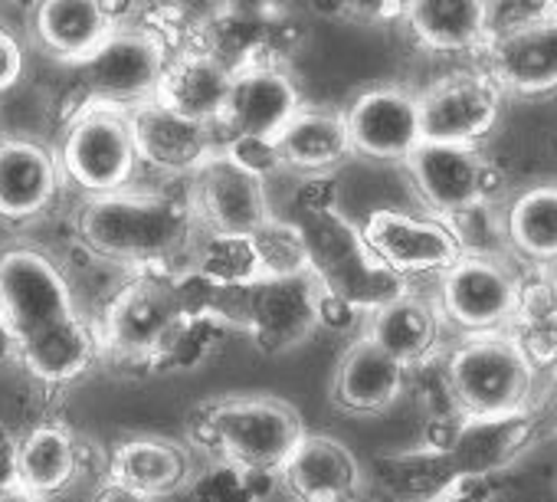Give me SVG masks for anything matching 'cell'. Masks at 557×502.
Here are the masks:
<instances>
[{"mask_svg": "<svg viewBox=\"0 0 557 502\" xmlns=\"http://www.w3.org/2000/svg\"><path fill=\"white\" fill-rule=\"evenodd\" d=\"M299 226L312 254V277L325 293L351 303L361 313H374L381 303L404 293V283L374 264L361 243V233L335 210L309 217Z\"/></svg>", "mask_w": 557, "mask_h": 502, "instance_id": "cell-8", "label": "cell"}, {"mask_svg": "<svg viewBox=\"0 0 557 502\" xmlns=\"http://www.w3.org/2000/svg\"><path fill=\"white\" fill-rule=\"evenodd\" d=\"M407 391V368L364 335L348 345L332 375V404L348 414H384Z\"/></svg>", "mask_w": 557, "mask_h": 502, "instance_id": "cell-23", "label": "cell"}, {"mask_svg": "<svg viewBox=\"0 0 557 502\" xmlns=\"http://www.w3.org/2000/svg\"><path fill=\"white\" fill-rule=\"evenodd\" d=\"M249 246L256 254V267L262 280H296L312 273V254L299 223L269 217L256 233H249Z\"/></svg>", "mask_w": 557, "mask_h": 502, "instance_id": "cell-35", "label": "cell"}, {"mask_svg": "<svg viewBox=\"0 0 557 502\" xmlns=\"http://www.w3.org/2000/svg\"><path fill=\"white\" fill-rule=\"evenodd\" d=\"M482 70L505 96H547L557 89V4L495 8Z\"/></svg>", "mask_w": 557, "mask_h": 502, "instance_id": "cell-4", "label": "cell"}, {"mask_svg": "<svg viewBox=\"0 0 557 502\" xmlns=\"http://www.w3.org/2000/svg\"><path fill=\"white\" fill-rule=\"evenodd\" d=\"M194 226L187 200L151 191L89 197L76 217L79 240L96 257L141 270H161L181 249H190Z\"/></svg>", "mask_w": 557, "mask_h": 502, "instance_id": "cell-1", "label": "cell"}, {"mask_svg": "<svg viewBox=\"0 0 557 502\" xmlns=\"http://www.w3.org/2000/svg\"><path fill=\"white\" fill-rule=\"evenodd\" d=\"M0 502H44V499H37V495L24 492L21 486H14V489H8V492H0Z\"/></svg>", "mask_w": 557, "mask_h": 502, "instance_id": "cell-45", "label": "cell"}, {"mask_svg": "<svg viewBox=\"0 0 557 502\" xmlns=\"http://www.w3.org/2000/svg\"><path fill=\"white\" fill-rule=\"evenodd\" d=\"M306 433L302 414L269 394L220 397L190 420V440L213 453L216 463L265 479H278Z\"/></svg>", "mask_w": 557, "mask_h": 502, "instance_id": "cell-2", "label": "cell"}, {"mask_svg": "<svg viewBox=\"0 0 557 502\" xmlns=\"http://www.w3.org/2000/svg\"><path fill=\"white\" fill-rule=\"evenodd\" d=\"M190 270L203 277L210 286L230 293V290H246L259 283V267L256 254L249 246V236H220V233H203L200 240L190 243Z\"/></svg>", "mask_w": 557, "mask_h": 502, "instance_id": "cell-34", "label": "cell"}, {"mask_svg": "<svg viewBox=\"0 0 557 502\" xmlns=\"http://www.w3.org/2000/svg\"><path fill=\"white\" fill-rule=\"evenodd\" d=\"M190 177L194 184H190L187 207L203 233L249 236L272 217L265 181L246 174L220 151L207 164H200Z\"/></svg>", "mask_w": 557, "mask_h": 502, "instance_id": "cell-15", "label": "cell"}, {"mask_svg": "<svg viewBox=\"0 0 557 502\" xmlns=\"http://www.w3.org/2000/svg\"><path fill=\"white\" fill-rule=\"evenodd\" d=\"M17 443L21 437H14L11 427L0 424V492L17 486Z\"/></svg>", "mask_w": 557, "mask_h": 502, "instance_id": "cell-42", "label": "cell"}, {"mask_svg": "<svg viewBox=\"0 0 557 502\" xmlns=\"http://www.w3.org/2000/svg\"><path fill=\"white\" fill-rule=\"evenodd\" d=\"M345 125L351 151L374 161L404 164L423 142L417 93H407L400 86H377L355 96L345 109Z\"/></svg>", "mask_w": 557, "mask_h": 502, "instance_id": "cell-17", "label": "cell"}, {"mask_svg": "<svg viewBox=\"0 0 557 502\" xmlns=\"http://www.w3.org/2000/svg\"><path fill=\"white\" fill-rule=\"evenodd\" d=\"M194 476L197 473H194L190 446L171 437H158V433L125 437L122 443H115L109 453V473H106L112 486L132 492L141 502L168 499L187 489Z\"/></svg>", "mask_w": 557, "mask_h": 502, "instance_id": "cell-19", "label": "cell"}, {"mask_svg": "<svg viewBox=\"0 0 557 502\" xmlns=\"http://www.w3.org/2000/svg\"><path fill=\"white\" fill-rule=\"evenodd\" d=\"M184 322V306L174 277L164 270H141L106 306L99 329L102 355L135 365H158L174 329Z\"/></svg>", "mask_w": 557, "mask_h": 502, "instance_id": "cell-6", "label": "cell"}, {"mask_svg": "<svg viewBox=\"0 0 557 502\" xmlns=\"http://www.w3.org/2000/svg\"><path fill=\"white\" fill-rule=\"evenodd\" d=\"M508 254L537 267H557V181H537L521 187L505 207Z\"/></svg>", "mask_w": 557, "mask_h": 502, "instance_id": "cell-30", "label": "cell"}, {"mask_svg": "<svg viewBox=\"0 0 557 502\" xmlns=\"http://www.w3.org/2000/svg\"><path fill=\"white\" fill-rule=\"evenodd\" d=\"M63 191L57 155L34 138H0V220L44 217Z\"/></svg>", "mask_w": 557, "mask_h": 502, "instance_id": "cell-20", "label": "cell"}, {"mask_svg": "<svg viewBox=\"0 0 557 502\" xmlns=\"http://www.w3.org/2000/svg\"><path fill=\"white\" fill-rule=\"evenodd\" d=\"M302 89L283 63H262L233 73V86L216 125L220 145L226 138L275 142L289 119L302 109Z\"/></svg>", "mask_w": 557, "mask_h": 502, "instance_id": "cell-16", "label": "cell"}, {"mask_svg": "<svg viewBox=\"0 0 557 502\" xmlns=\"http://www.w3.org/2000/svg\"><path fill=\"white\" fill-rule=\"evenodd\" d=\"M99 355H102V342H99L96 322L73 313V316L47 326L44 332L30 335L27 342H21L14 358L40 384L60 388V384L83 378Z\"/></svg>", "mask_w": 557, "mask_h": 502, "instance_id": "cell-25", "label": "cell"}, {"mask_svg": "<svg viewBox=\"0 0 557 502\" xmlns=\"http://www.w3.org/2000/svg\"><path fill=\"white\" fill-rule=\"evenodd\" d=\"M275 151H278L283 168L302 171L309 177L335 171L342 161H348L355 155L348 125H345V112L302 106L289 119V125L278 132Z\"/></svg>", "mask_w": 557, "mask_h": 502, "instance_id": "cell-28", "label": "cell"}, {"mask_svg": "<svg viewBox=\"0 0 557 502\" xmlns=\"http://www.w3.org/2000/svg\"><path fill=\"white\" fill-rule=\"evenodd\" d=\"M171 53L145 27H119L83 66V96L86 102L112 109H138L154 102L164 66Z\"/></svg>", "mask_w": 557, "mask_h": 502, "instance_id": "cell-13", "label": "cell"}, {"mask_svg": "<svg viewBox=\"0 0 557 502\" xmlns=\"http://www.w3.org/2000/svg\"><path fill=\"white\" fill-rule=\"evenodd\" d=\"M220 155H226L236 168H243L246 174H252L259 181H265L269 174L283 168L275 142H262V138H226L220 145Z\"/></svg>", "mask_w": 557, "mask_h": 502, "instance_id": "cell-38", "label": "cell"}, {"mask_svg": "<svg viewBox=\"0 0 557 502\" xmlns=\"http://www.w3.org/2000/svg\"><path fill=\"white\" fill-rule=\"evenodd\" d=\"M531 414L511 417H459L449 453L462 476L485 479L488 473L508 466L531 440Z\"/></svg>", "mask_w": 557, "mask_h": 502, "instance_id": "cell-31", "label": "cell"}, {"mask_svg": "<svg viewBox=\"0 0 557 502\" xmlns=\"http://www.w3.org/2000/svg\"><path fill=\"white\" fill-rule=\"evenodd\" d=\"M138 164H151L168 174H194L220 151L216 128L194 125L158 102H145L128 112Z\"/></svg>", "mask_w": 557, "mask_h": 502, "instance_id": "cell-21", "label": "cell"}, {"mask_svg": "<svg viewBox=\"0 0 557 502\" xmlns=\"http://www.w3.org/2000/svg\"><path fill=\"white\" fill-rule=\"evenodd\" d=\"M24 76V44L14 30L0 27V96L17 86Z\"/></svg>", "mask_w": 557, "mask_h": 502, "instance_id": "cell-39", "label": "cell"}, {"mask_svg": "<svg viewBox=\"0 0 557 502\" xmlns=\"http://www.w3.org/2000/svg\"><path fill=\"white\" fill-rule=\"evenodd\" d=\"M361 316H364L361 309H355L351 303H345V299L322 290V296H319V329L325 326L332 332H348Z\"/></svg>", "mask_w": 557, "mask_h": 502, "instance_id": "cell-41", "label": "cell"}, {"mask_svg": "<svg viewBox=\"0 0 557 502\" xmlns=\"http://www.w3.org/2000/svg\"><path fill=\"white\" fill-rule=\"evenodd\" d=\"M400 17L433 53H482L492 37V4L482 0H413Z\"/></svg>", "mask_w": 557, "mask_h": 502, "instance_id": "cell-26", "label": "cell"}, {"mask_svg": "<svg viewBox=\"0 0 557 502\" xmlns=\"http://www.w3.org/2000/svg\"><path fill=\"white\" fill-rule=\"evenodd\" d=\"M384 479L407 502H440L462 479V473L449 450L423 443L413 453L384 460Z\"/></svg>", "mask_w": 557, "mask_h": 502, "instance_id": "cell-33", "label": "cell"}, {"mask_svg": "<svg viewBox=\"0 0 557 502\" xmlns=\"http://www.w3.org/2000/svg\"><path fill=\"white\" fill-rule=\"evenodd\" d=\"M521 277L505 257H459L443 277L436 290L440 319L466 335L505 332L518 296Z\"/></svg>", "mask_w": 557, "mask_h": 502, "instance_id": "cell-10", "label": "cell"}, {"mask_svg": "<svg viewBox=\"0 0 557 502\" xmlns=\"http://www.w3.org/2000/svg\"><path fill=\"white\" fill-rule=\"evenodd\" d=\"M272 482L275 479L249 476V473L216 463L213 469L190 479L187 502H262Z\"/></svg>", "mask_w": 557, "mask_h": 502, "instance_id": "cell-37", "label": "cell"}, {"mask_svg": "<svg viewBox=\"0 0 557 502\" xmlns=\"http://www.w3.org/2000/svg\"><path fill=\"white\" fill-rule=\"evenodd\" d=\"M335 181L329 174H315L302 184L299 191V204L309 217H319V213H332L335 210Z\"/></svg>", "mask_w": 557, "mask_h": 502, "instance_id": "cell-40", "label": "cell"}, {"mask_svg": "<svg viewBox=\"0 0 557 502\" xmlns=\"http://www.w3.org/2000/svg\"><path fill=\"white\" fill-rule=\"evenodd\" d=\"M79 313L60 264L34 246H11L0 254V319L14 345L47 326Z\"/></svg>", "mask_w": 557, "mask_h": 502, "instance_id": "cell-12", "label": "cell"}, {"mask_svg": "<svg viewBox=\"0 0 557 502\" xmlns=\"http://www.w3.org/2000/svg\"><path fill=\"white\" fill-rule=\"evenodd\" d=\"M92 502H141V499H135L132 492H125V489H119V486H112L106 479V486L92 495Z\"/></svg>", "mask_w": 557, "mask_h": 502, "instance_id": "cell-43", "label": "cell"}, {"mask_svg": "<svg viewBox=\"0 0 557 502\" xmlns=\"http://www.w3.org/2000/svg\"><path fill=\"white\" fill-rule=\"evenodd\" d=\"M440 335H443V319L436 303L410 290L397 293L394 299L368 313L364 339L374 342L381 352H387L394 362H400L407 371L433 358V352L440 348Z\"/></svg>", "mask_w": 557, "mask_h": 502, "instance_id": "cell-24", "label": "cell"}, {"mask_svg": "<svg viewBox=\"0 0 557 502\" xmlns=\"http://www.w3.org/2000/svg\"><path fill=\"white\" fill-rule=\"evenodd\" d=\"M534 365L508 332L466 335L446 362V391L459 417H511L531 407Z\"/></svg>", "mask_w": 557, "mask_h": 502, "instance_id": "cell-3", "label": "cell"}, {"mask_svg": "<svg viewBox=\"0 0 557 502\" xmlns=\"http://www.w3.org/2000/svg\"><path fill=\"white\" fill-rule=\"evenodd\" d=\"M226 329L230 326L220 316H184V322L174 329V335L164 345L154 368H187L190 371V368L203 365L210 355H216Z\"/></svg>", "mask_w": 557, "mask_h": 502, "instance_id": "cell-36", "label": "cell"}, {"mask_svg": "<svg viewBox=\"0 0 557 502\" xmlns=\"http://www.w3.org/2000/svg\"><path fill=\"white\" fill-rule=\"evenodd\" d=\"M278 482L296 502H361L368 476L338 437L306 433L278 473Z\"/></svg>", "mask_w": 557, "mask_h": 502, "instance_id": "cell-18", "label": "cell"}, {"mask_svg": "<svg viewBox=\"0 0 557 502\" xmlns=\"http://www.w3.org/2000/svg\"><path fill=\"white\" fill-rule=\"evenodd\" d=\"M358 233L374 264L400 283L413 277H443L462 257L449 223L433 213L381 207L368 213Z\"/></svg>", "mask_w": 557, "mask_h": 502, "instance_id": "cell-11", "label": "cell"}, {"mask_svg": "<svg viewBox=\"0 0 557 502\" xmlns=\"http://www.w3.org/2000/svg\"><path fill=\"white\" fill-rule=\"evenodd\" d=\"M122 24L99 0H44L34 11V34L63 63L83 66Z\"/></svg>", "mask_w": 557, "mask_h": 502, "instance_id": "cell-27", "label": "cell"}, {"mask_svg": "<svg viewBox=\"0 0 557 502\" xmlns=\"http://www.w3.org/2000/svg\"><path fill=\"white\" fill-rule=\"evenodd\" d=\"M230 86H233V73L223 63H216L203 47H194L168 60L154 102L194 125L216 128Z\"/></svg>", "mask_w": 557, "mask_h": 502, "instance_id": "cell-22", "label": "cell"}, {"mask_svg": "<svg viewBox=\"0 0 557 502\" xmlns=\"http://www.w3.org/2000/svg\"><path fill=\"white\" fill-rule=\"evenodd\" d=\"M83 469V446L63 424H40L17 443V486L37 499L66 492Z\"/></svg>", "mask_w": 557, "mask_h": 502, "instance_id": "cell-29", "label": "cell"}, {"mask_svg": "<svg viewBox=\"0 0 557 502\" xmlns=\"http://www.w3.org/2000/svg\"><path fill=\"white\" fill-rule=\"evenodd\" d=\"M14 355H17V345H14V339H11V332H8L4 319H0V365L11 362Z\"/></svg>", "mask_w": 557, "mask_h": 502, "instance_id": "cell-44", "label": "cell"}, {"mask_svg": "<svg viewBox=\"0 0 557 502\" xmlns=\"http://www.w3.org/2000/svg\"><path fill=\"white\" fill-rule=\"evenodd\" d=\"M404 168L420 200L440 220H449L479 204H498V197L505 194L502 168L475 145L420 142Z\"/></svg>", "mask_w": 557, "mask_h": 502, "instance_id": "cell-9", "label": "cell"}, {"mask_svg": "<svg viewBox=\"0 0 557 502\" xmlns=\"http://www.w3.org/2000/svg\"><path fill=\"white\" fill-rule=\"evenodd\" d=\"M319 280H259L246 290L223 293L220 319L243 329L265 355H283L319 329Z\"/></svg>", "mask_w": 557, "mask_h": 502, "instance_id": "cell-7", "label": "cell"}, {"mask_svg": "<svg viewBox=\"0 0 557 502\" xmlns=\"http://www.w3.org/2000/svg\"><path fill=\"white\" fill-rule=\"evenodd\" d=\"M505 93L495 79L475 70H456L440 76L433 86L417 93L420 106V135L436 145H475L488 138L502 119Z\"/></svg>", "mask_w": 557, "mask_h": 502, "instance_id": "cell-14", "label": "cell"}, {"mask_svg": "<svg viewBox=\"0 0 557 502\" xmlns=\"http://www.w3.org/2000/svg\"><path fill=\"white\" fill-rule=\"evenodd\" d=\"M534 371L557 368V277H534L521 283L515 316L505 329Z\"/></svg>", "mask_w": 557, "mask_h": 502, "instance_id": "cell-32", "label": "cell"}, {"mask_svg": "<svg viewBox=\"0 0 557 502\" xmlns=\"http://www.w3.org/2000/svg\"><path fill=\"white\" fill-rule=\"evenodd\" d=\"M57 164H60L63 184H73L76 191L89 197L128 191L135 168H138L128 112L86 102L63 132Z\"/></svg>", "mask_w": 557, "mask_h": 502, "instance_id": "cell-5", "label": "cell"}]
</instances>
